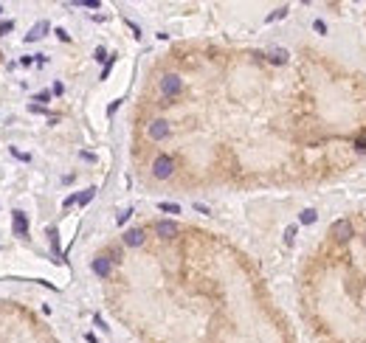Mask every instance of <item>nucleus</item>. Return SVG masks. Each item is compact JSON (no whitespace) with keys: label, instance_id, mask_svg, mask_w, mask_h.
Instances as JSON below:
<instances>
[{"label":"nucleus","instance_id":"nucleus-11","mask_svg":"<svg viewBox=\"0 0 366 343\" xmlns=\"http://www.w3.org/2000/svg\"><path fill=\"white\" fill-rule=\"evenodd\" d=\"M48 239H51V251H54V256H62V251H59V231L48 228Z\"/></svg>","mask_w":366,"mask_h":343},{"label":"nucleus","instance_id":"nucleus-18","mask_svg":"<svg viewBox=\"0 0 366 343\" xmlns=\"http://www.w3.org/2000/svg\"><path fill=\"white\" fill-rule=\"evenodd\" d=\"M76 6H85V9H99L102 3H99V0H79Z\"/></svg>","mask_w":366,"mask_h":343},{"label":"nucleus","instance_id":"nucleus-20","mask_svg":"<svg viewBox=\"0 0 366 343\" xmlns=\"http://www.w3.org/2000/svg\"><path fill=\"white\" fill-rule=\"evenodd\" d=\"M93 59H96V62H104V59H107V51H104V48H96V54H93Z\"/></svg>","mask_w":366,"mask_h":343},{"label":"nucleus","instance_id":"nucleus-22","mask_svg":"<svg viewBox=\"0 0 366 343\" xmlns=\"http://www.w3.org/2000/svg\"><path fill=\"white\" fill-rule=\"evenodd\" d=\"M54 34H56V37H59V40H62V42H68V40H71V34H68V31H65V28H56V31H54Z\"/></svg>","mask_w":366,"mask_h":343},{"label":"nucleus","instance_id":"nucleus-6","mask_svg":"<svg viewBox=\"0 0 366 343\" xmlns=\"http://www.w3.org/2000/svg\"><path fill=\"white\" fill-rule=\"evenodd\" d=\"M144 239H146L144 228H130V231H124V236H121V242L127 247H141V245H144Z\"/></svg>","mask_w":366,"mask_h":343},{"label":"nucleus","instance_id":"nucleus-26","mask_svg":"<svg viewBox=\"0 0 366 343\" xmlns=\"http://www.w3.org/2000/svg\"><path fill=\"white\" fill-rule=\"evenodd\" d=\"M313 28H316V31H318V34H324V31H327V25H324V23H321V20H316V23H313Z\"/></svg>","mask_w":366,"mask_h":343},{"label":"nucleus","instance_id":"nucleus-27","mask_svg":"<svg viewBox=\"0 0 366 343\" xmlns=\"http://www.w3.org/2000/svg\"><path fill=\"white\" fill-rule=\"evenodd\" d=\"M0 14H3V6H0Z\"/></svg>","mask_w":366,"mask_h":343},{"label":"nucleus","instance_id":"nucleus-13","mask_svg":"<svg viewBox=\"0 0 366 343\" xmlns=\"http://www.w3.org/2000/svg\"><path fill=\"white\" fill-rule=\"evenodd\" d=\"M93 194H96V189H85V192L79 194V200H76V203H79V205H87V203L93 200Z\"/></svg>","mask_w":366,"mask_h":343},{"label":"nucleus","instance_id":"nucleus-21","mask_svg":"<svg viewBox=\"0 0 366 343\" xmlns=\"http://www.w3.org/2000/svg\"><path fill=\"white\" fill-rule=\"evenodd\" d=\"M130 214H133V208H127V211H121V214H118V225H124L130 220Z\"/></svg>","mask_w":366,"mask_h":343},{"label":"nucleus","instance_id":"nucleus-3","mask_svg":"<svg viewBox=\"0 0 366 343\" xmlns=\"http://www.w3.org/2000/svg\"><path fill=\"white\" fill-rule=\"evenodd\" d=\"M329 236H336L338 242H347V239L355 236V228H352L349 220H336V223L329 225Z\"/></svg>","mask_w":366,"mask_h":343},{"label":"nucleus","instance_id":"nucleus-10","mask_svg":"<svg viewBox=\"0 0 366 343\" xmlns=\"http://www.w3.org/2000/svg\"><path fill=\"white\" fill-rule=\"evenodd\" d=\"M287 56H290V54H287L285 48H273V51L268 54V62H270V65H285Z\"/></svg>","mask_w":366,"mask_h":343},{"label":"nucleus","instance_id":"nucleus-17","mask_svg":"<svg viewBox=\"0 0 366 343\" xmlns=\"http://www.w3.org/2000/svg\"><path fill=\"white\" fill-rule=\"evenodd\" d=\"M12 28H14V23H12V20H6V23H0V37L12 34Z\"/></svg>","mask_w":366,"mask_h":343},{"label":"nucleus","instance_id":"nucleus-1","mask_svg":"<svg viewBox=\"0 0 366 343\" xmlns=\"http://www.w3.org/2000/svg\"><path fill=\"white\" fill-rule=\"evenodd\" d=\"M152 175L158 177V180L172 177V175H175V158H172V155H158L152 161Z\"/></svg>","mask_w":366,"mask_h":343},{"label":"nucleus","instance_id":"nucleus-14","mask_svg":"<svg viewBox=\"0 0 366 343\" xmlns=\"http://www.w3.org/2000/svg\"><path fill=\"white\" fill-rule=\"evenodd\" d=\"M158 208L166 211V214H180V205H175V203H158Z\"/></svg>","mask_w":366,"mask_h":343},{"label":"nucleus","instance_id":"nucleus-5","mask_svg":"<svg viewBox=\"0 0 366 343\" xmlns=\"http://www.w3.org/2000/svg\"><path fill=\"white\" fill-rule=\"evenodd\" d=\"M93 273H96V276H102V278H107L110 276V270H113V259H110L107 253H104V256H96V259H93Z\"/></svg>","mask_w":366,"mask_h":343},{"label":"nucleus","instance_id":"nucleus-16","mask_svg":"<svg viewBox=\"0 0 366 343\" xmlns=\"http://www.w3.org/2000/svg\"><path fill=\"white\" fill-rule=\"evenodd\" d=\"M34 102H40V107H43L45 102H51V90H43V93H37V96H34Z\"/></svg>","mask_w":366,"mask_h":343},{"label":"nucleus","instance_id":"nucleus-8","mask_svg":"<svg viewBox=\"0 0 366 343\" xmlns=\"http://www.w3.org/2000/svg\"><path fill=\"white\" fill-rule=\"evenodd\" d=\"M155 234H158L161 239H172V236L177 234V225L172 223V220H161V223H155Z\"/></svg>","mask_w":366,"mask_h":343},{"label":"nucleus","instance_id":"nucleus-7","mask_svg":"<svg viewBox=\"0 0 366 343\" xmlns=\"http://www.w3.org/2000/svg\"><path fill=\"white\" fill-rule=\"evenodd\" d=\"M12 231L17 236L28 234V217H25V211H14V214H12Z\"/></svg>","mask_w":366,"mask_h":343},{"label":"nucleus","instance_id":"nucleus-19","mask_svg":"<svg viewBox=\"0 0 366 343\" xmlns=\"http://www.w3.org/2000/svg\"><path fill=\"white\" fill-rule=\"evenodd\" d=\"M65 93V84L62 82H54V87H51V96H62Z\"/></svg>","mask_w":366,"mask_h":343},{"label":"nucleus","instance_id":"nucleus-15","mask_svg":"<svg viewBox=\"0 0 366 343\" xmlns=\"http://www.w3.org/2000/svg\"><path fill=\"white\" fill-rule=\"evenodd\" d=\"M282 17H287V6H282V9H276L273 14L268 17V23H273V20H282Z\"/></svg>","mask_w":366,"mask_h":343},{"label":"nucleus","instance_id":"nucleus-23","mask_svg":"<svg viewBox=\"0 0 366 343\" xmlns=\"http://www.w3.org/2000/svg\"><path fill=\"white\" fill-rule=\"evenodd\" d=\"M76 200H79V194H68V197H65V208H71Z\"/></svg>","mask_w":366,"mask_h":343},{"label":"nucleus","instance_id":"nucleus-2","mask_svg":"<svg viewBox=\"0 0 366 343\" xmlns=\"http://www.w3.org/2000/svg\"><path fill=\"white\" fill-rule=\"evenodd\" d=\"M180 90H183V82L177 73H166V76L161 79V93H164L166 99H175Z\"/></svg>","mask_w":366,"mask_h":343},{"label":"nucleus","instance_id":"nucleus-9","mask_svg":"<svg viewBox=\"0 0 366 343\" xmlns=\"http://www.w3.org/2000/svg\"><path fill=\"white\" fill-rule=\"evenodd\" d=\"M48 28H51L48 20H40V23H37L34 28H31L28 34H25V42H37V40H43V37L48 34Z\"/></svg>","mask_w":366,"mask_h":343},{"label":"nucleus","instance_id":"nucleus-12","mask_svg":"<svg viewBox=\"0 0 366 343\" xmlns=\"http://www.w3.org/2000/svg\"><path fill=\"white\" fill-rule=\"evenodd\" d=\"M299 220H301V223H304V225H313V223H316V220H318V214H316V211H313V208H304V211H301V214H299Z\"/></svg>","mask_w":366,"mask_h":343},{"label":"nucleus","instance_id":"nucleus-4","mask_svg":"<svg viewBox=\"0 0 366 343\" xmlns=\"http://www.w3.org/2000/svg\"><path fill=\"white\" fill-rule=\"evenodd\" d=\"M169 133H172V130H169V124H166L164 118H155V121H149V127H146V135H149L152 141H164Z\"/></svg>","mask_w":366,"mask_h":343},{"label":"nucleus","instance_id":"nucleus-25","mask_svg":"<svg viewBox=\"0 0 366 343\" xmlns=\"http://www.w3.org/2000/svg\"><path fill=\"white\" fill-rule=\"evenodd\" d=\"M293 236H296V228H293V225H290V228L285 231V242H293Z\"/></svg>","mask_w":366,"mask_h":343},{"label":"nucleus","instance_id":"nucleus-24","mask_svg":"<svg viewBox=\"0 0 366 343\" xmlns=\"http://www.w3.org/2000/svg\"><path fill=\"white\" fill-rule=\"evenodd\" d=\"M355 149H358V152H366V138H358V141H355Z\"/></svg>","mask_w":366,"mask_h":343}]
</instances>
